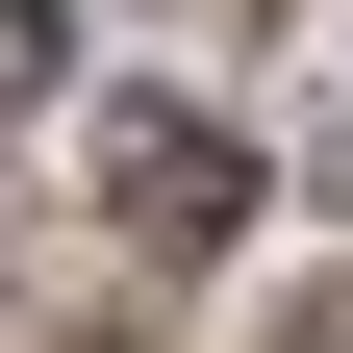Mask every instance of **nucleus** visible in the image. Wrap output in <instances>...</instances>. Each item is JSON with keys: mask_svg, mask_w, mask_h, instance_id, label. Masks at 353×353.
Instances as JSON below:
<instances>
[{"mask_svg": "<svg viewBox=\"0 0 353 353\" xmlns=\"http://www.w3.org/2000/svg\"><path fill=\"white\" fill-rule=\"evenodd\" d=\"M101 228L152 252V278H202V252L252 228V152H228L202 101H126V126H101Z\"/></svg>", "mask_w": 353, "mask_h": 353, "instance_id": "1", "label": "nucleus"}]
</instances>
